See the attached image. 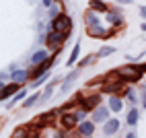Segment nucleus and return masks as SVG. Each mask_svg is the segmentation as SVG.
I'll return each instance as SVG.
<instances>
[{"label": "nucleus", "mask_w": 146, "mask_h": 138, "mask_svg": "<svg viewBox=\"0 0 146 138\" xmlns=\"http://www.w3.org/2000/svg\"><path fill=\"white\" fill-rule=\"evenodd\" d=\"M142 68H144V70H146V66H142Z\"/></svg>", "instance_id": "c85d7f7f"}, {"label": "nucleus", "mask_w": 146, "mask_h": 138, "mask_svg": "<svg viewBox=\"0 0 146 138\" xmlns=\"http://www.w3.org/2000/svg\"><path fill=\"white\" fill-rule=\"evenodd\" d=\"M142 29H144V31H146V23H144V25H142Z\"/></svg>", "instance_id": "cd10ccee"}, {"label": "nucleus", "mask_w": 146, "mask_h": 138, "mask_svg": "<svg viewBox=\"0 0 146 138\" xmlns=\"http://www.w3.org/2000/svg\"><path fill=\"white\" fill-rule=\"evenodd\" d=\"M138 117H140V115H138V111L132 109V111L128 113V124H130V126H136V124H138Z\"/></svg>", "instance_id": "dca6fc26"}, {"label": "nucleus", "mask_w": 146, "mask_h": 138, "mask_svg": "<svg viewBox=\"0 0 146 138\" xmlns=\"http://www.w3.org/2000/svg\"><path fill=\"white\" fill-rule=\"evenodd\" d=\"M109 107H111V111H121L123 103H121L119 97H111V99H109Z\"/></svg>", "instance_id": "9b49d317"}, {"label": "nucleus", "mask_w": 146, "mask_h": 138, "mask_svg": "<svg viewBox=\"0 0 146 138\" xmlns=\"http://www.w3.org/2000/svg\"><path fill=\"white\" fill-rule=\"evenodd\" d=\"M109 21H111V23H117V21L121 23V17H117V15H113V13H111V15H109Z\"/></svg>", "instance_id": "412c9836"}, {"label": "nucleus", "mask_w": 146, "mask_h": 138, "mask_svg": "<svg viewBox=\"0 0 146 138\" xmlns=\"http://www.w3.org/2000/svg\"><path fill=\"white\" fill-rule=\"evenodd\" d=\"M109 54H113V47H101L99 52V56H109Z\"/></svg>", "instance_id": "aec40b11"}, {"label": "nucleus", "mask_w": 146, "mask_h": 138, "mask_svg": "<svg viewBox=\"0 0 146 138\" xmlns=\"http://www.w3.org/2000/svg\"><path fill=\"white\" fill-rule=\"evenodd\" d=\"M13 81H17V83H25V81H27V72H25V70H21V72H13Z\"/></svg>", "instance_id": "f3484780"}, {"label": "nucleus", "mask_w": 146, "mask_h": 138, "mask_svg": "<svg viewBox=\"0 0 146 138\" xmlns=\"http://www.w3.org/2000/svg\"><path fill=\"white\" fill-rule=\"evenodd\" d=\"M52 62H54L52 58H45V60H43V62H41L39 66L35 68V72H33V74H35V76H41V74H43V72L47 70V68H50V64H52Z\"/></svg>", "instance_id": "6e6552de"}, {"label": "nucleus", "mask_w": 146, "mask_h": 138, "mask_svg": "<svg viewBox=\"0 0 146 138\" xmlns=\"http://www.w3.org/2000/svg\"><path fill=\"white\" fill-rule=\"evenodd\" d=\"M37 101H39V95L35 93L33 97H29V99L25 101V107H31V105H33V103H37Z\"/></svg>", "instance_id": "6ab92c4d"}, {"label": "nucleus", "mask_w": 146, "mask_h": 138, "mask_svg": "<svg viewBox=\"0 0 146 138\" xmlns=\"http://www.w3.org/2000/svg\"><path fill=\"white\" fill-rule=\"evenodd\" d=\"M78 132H80L82 136H91V134L95 132V126H93V122H82V124L78 126Z\"/></svg>", "instance_id": "423d86ee"}, {"label": "nucleus", "mask_w": 146, "mask_h": 138, "mask_svg": "<svg viewBox=\"0 0 146 138\" xmlns=\"http://www.w3.org/2000/svg\"><path fill=\"white\" fill-rule=\"evenodd\" d=\"M19 91V83L15 81V83H11V85H6V87H2V91H0V99H8V97H11L13 93H17Z\"/></svg>", "instance_id": "20e7f679"}, {"label": "nucleus", "mask_w": 146, "mask_h": 138, "mask_svg": "<svg viewBox=\"0 0 146 138\" xmlns=\"http://www.w3.org/2000/svg\"><path fill=\"white\" fill-rule=\"evenodd\" d=\"M142 70L144 68H136V66H121L117 74L121 78H125V81H138V78L142 76Z\"/></svg>", "instance_id": "f03ea898"}, {"label": "nucleus", "mask_w": 146, "mask_h": 138, "mask_svg": "<svg viewBox=\"0 0 146 138\" xmlns=\"http://www.w3.org/2000/svg\"><path fill=\"white\" fill-rule=\"evenodd\" d=\"M78 52H80V45L76 43V45H74V50H72V54H70V60L66 62V66H68V68H70V66L76 62V58H78Z\"/></svg>", "instance_id": "4468645a"}, {"label": "nucleus", "mask_w": 146, "mask_h": 138, "mask_svg": "<svg viewBox=\"0 0 146 138\" xmlns=\"http://www.w3.org/2000/svg\"><path fill=\"white\" fill-rule=\"evenodd\" d=\"M86 23H89L91 27H93V25H99V19H97L93 13H86Z\"/></svg>", "instance_id": "a211bd4d"}, {"label": "nucleus", "mask_w": 146, "mask_h": 138, "mask_svg": "<svg viewBox=\"0 0 146 138\" xmlns=\"http://www.w3.org/2000/svg\"><path fill=\"white\" fill-rule=\"evenodd\" d=\"M89 31H91V35H95V37H105V35H107V31H105V29H101V25H93Z\"/></svg>", "instance_id": "ddd939ff"}, {"label": "nucleus", "mask_w": 146, "mask_h": 138, "mask_svg": "<svg viewBox=\"0 0 146 138\" xmlns=\"http://www.w3.org/2000/svg\"><path fill=\"white\" fill-rule=\"evenodd\" d=\"M52 27L56 29V31H64V33H68V31L72 29V19L68 17V15H58V17H54Z\"/></svg>", "instance_id": "f257e3e1"}, {"label": "nucleus", "mask_w": 146, "mask_h": 138, "mask_svg": "<svg viewBox=\"0 0 146 138\" xmlns=\"http://www.w3.org/2000/svg\"><path fill=\"white\" fill-rule=\"evenodd\" d=\"M43 2V6H52V0H41Z\"/></svg>", "instance_id": "b1692460"}, {"label": "nucleus", "mask_w": 146, "mask_h": 138, "mask_svg": "<svg viewBox=\"0 0 146 138\" xmlns=\"http://www.w3.org/2000/svg\"><path fill=\"white\" fill-rule=\"evenodd\" d=\"M84 111H86V109H82V111H78V113H76V117H78V120H82V117H84Z\"/></svg>", "instance_id": "5701e85b"}, {"label": "nucleus", "mask_w": 146, "mask_h": 138, "mask_svg": "<svg viewBox=\"0 0 146 138\" xmlns=\"http://www.w3.org/2000/svg\"><path fill=\"white\" fill-rule=\"evenodd\" d=\"M142 103H144V105H146V93H144V99H142Z\"/></svg>", "instance_id": "bb28decb"}, {"label": "nucleus", "mask_w": 146, "mask_h": 138, "mask_svg": "<svg viewBox=\"0 0 146 138\" xmlns=\"http://www.w3.org/2000/svg\"><path fill=\"white\" fill-rule=\"evenodd\" d=\"M140 15H142V17L146 19V6H142V11H140Z\"/></svg>", "instance_id": "393cba45"}, {"label": "nucleus", "mask_w": 146, "mask_h": 138, "mask_svg": "<svg viewBox=\"0 0 146 138\" xmlns=\"http://www.w3.org/2000/svg\"><path fill=\"white\" fill-rule=\"evenodd\" d=\"M25 93H27V91H21V93H19V95L15 97V99H13V103H17V101H21L23 97H25Z\"/></svg>", "instance_id": "4be33fe9"}, {"label": "nucleus", "mask_w": 146, "mask_h": 138, "mask_svg": "<svg viewBox=\"0 0 146 138\" xmlns=\"http://www.w3.org/2000/svg\"><path fill=\"white\" fill-rule=\"evenodd\" d=\"M45 58H47V52H43V50H39V52H35L33 56H31V62L37 66V64H41L43 60H45Z\"/></svg>", "instance_id": "9d476101"}, {"label": "nucleus", "mask_w": 146, "mask_h": 138, "mask_svg": "<svg viewBox=\"0 0 146 138\" xmlns=\"http://www.w3.org/2000/svg\"><path fill=\"white\" fill-rule=\"evenodd\" d=\"M66 35H68V33H64V31H56V29H54V31L47 35V45H52V47H54V45H60L64 39H66Z\"/></svg>", "instance_id": "7ed1b4c3"}, {"label": "nucleus", "mask_w": 146, "mask_h": 138, "mask_svg": "<svg viewBox=\"0 0 146 138\" xmlns=\"http://www.w3.org/2000/svg\"><path fill=\"white\" fill-rule=\"evenodd\" d=\"M99 101H101V95H91L89 99H84V103H82V109H86V111H93L97 105H99Z\"/></svg>", "instance_id": "39448f33"}, {"label": "nucleus", "mask_w": 146, "mask_h": 138, "mask_svg": "<svg viewBox=\"0 0 146 138\" xmlns=\"http://www.w3.org/2000/svg\"><path fill=\"white\" fill-rule=\"evenodd\" d=\"M76 122H78V117L72 115V113L62 117V126H64V128H74V126H76Z\"/></svg>", "instance_id": "1a4fd4ad"}, {"label": "nucleus", "mask_w": 146, "mask_h": 138, "mask_svg": "<svg viewBox=\"0 0 146 138\" xmlns=\"http://www.w3.org/2000/svg\"><path fill=\"white\" fill-rule=\"evenodd\" d=\"M117 2H121V4H130L132 0H117Z\"/></svg>", "instance_id": "a878e982"}, {"label": "nucleus", "mask_w": 146, "mask_h": 138, "mask_svg": "<svg viewBox=\"0 0 146 138\" xmlns=\"http://www.w3.org/2000/svg\"><path fill=\"white\" fill-rule=\"evenodd\" d=\"M91 6L95 8L97 13H105V11H107V6L101 2V0H91Z\"/></svg>", "instance_id": "2eb2a0df"}, {"label": "nucleus", "mask_w": 146, "mask_h": 138, "mask_svg": "<svg viewBox=\"0 0 146 138\" xmlns=\"http://www.w3.org/2000/svg\"><path fill=\"white\" fill-rule=\"evenodd\" d=\"M119 130V122L117 120H107V124H105V134H115Z\"/></svg>", "instance_id": "0eeeda50"}, {"label": "nucleus", "mask_w": 146, "mask_h": 138, "mask_svg": "<svg viewBox=\"0 0 146 138\" xmlns=\"http://www.w3.org/2000/svg\"><path fill=\"white\" fill-rule=\"evenodd\" d=\"M107 115H109V109H105V107H99V109H95V120H107Z\"/></svg>", "instance_id": "f8f14e48"}]
</instances>
